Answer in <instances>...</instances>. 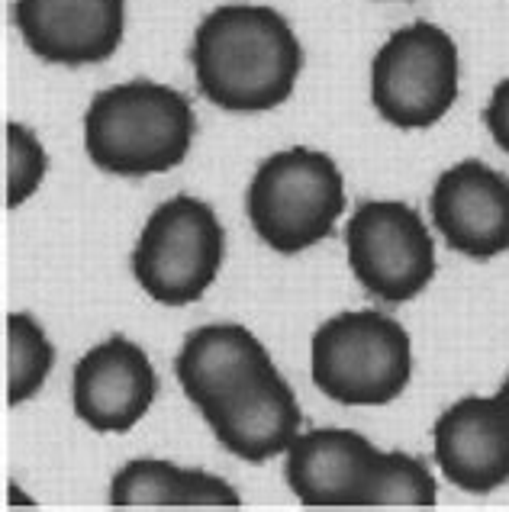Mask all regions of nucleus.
Wrapping results in <instances>:
<instances>
[{
    "instance_id": "nucleus-18",
    "label": "nucleus",
    "mask_w": 509,
    "mask_h": 512,
    "mask_svg": "<svg viewBox=\"0 0 509 512\" xmlns=\"http://www.w3.org/2000/svg\"><path fill=\"white\" fill-rule=\"evenodd\" d=\"M4 162H7V210H17L39 190L42 178L49 171V155L42 149V142L33 136V129L23 123L4 126Z\"/></svg>"
},
{
    "instance_id": "nucleus-3",
    "label": "nucleus",
    "mask_w": 509,
    "mask_h": 512,
    "mask_svg": "<svg viewBox=\"0 0 509 512\" xmlns=\"http://www.w3.org/2000/svg\"><path fill=\"white\" fill-rule=\"evenodd\" d=\"M310 374L342 406L394 403L413 377L410 335L381 310L339 313L313 335Z\"/></svg>"
},
{
    "instance_id": "nucleus-7",
    "label": "nucleus",
    "mask_w": 509,
    "mask_h": 512,
    "mask_svg": "<svg viewBox=\"0 0 509 512\" xmlns=\"http://www.w3.org/2000/svg\"><path fill=\"white\" fill-rule=\"evenodd\" d=\"M348 268L381 303L419 297L435 277V239L410 203L365 200L345 226Z\"/></svg>"
},
{
    "instance_id": "nucleus-8",
    "label": "nucleus",
    "mask_w": 509,
    "mask_h": 512,
    "mask_svg": "<svg viewBox=\"0 0 509 512\" xmlns=\"http://www.w3.org/2000/svg\"><path fill=\"white\" fill-rule=\"evenodd\" d=\"M197 409L216 442L249 464L271 461L300 435V403L274 361L258 364Z\"/></svg>"
},
{
    "instance_id": "nucleus-11",
    "label": "nucleus",
    "mask_w": 509,
    "mask_h": 512,
    "mask_svg": "<svg viewBox=\"0 0 509 512\" xmlns=\"http://www.w3.org/2000/svg\"><path fill=\"white\" fill-rule=\"evenodd\" d=\"M26 49L52 65H97L120 49L126 0H13Z\"/></svg>"
},
{
    "instance_id": "nucleus-19",
    "label": "nucleus",
    "mask_w": 509,
    "mask_h": 512,
    "mask_svg": "<svg viewBox=\"0 0 509 512\" xmlns=\"http://www.w3.org/2000/svg\"><path fill=\"white\" fill-rule=\"evenodd\" d=\"M484 123L490 129L493 142L509 155V78L493 87L490 104L484 107Z\"/></svg>"
},
{
    "instance_id": "nucleus-1",
    "label": "nucleus",
    "mask_w": 509,
    "mask_h": 512,
    "mask_svg": "<svg viewBox=\"0 0 509 512\" xmlns=\"http://www.w3.org/2000/svg\"><path fill=\"white\" fill-rule=\"evenodd\" d=\"M200 94L229 113H261L294 94L303 46L265 4H223L200 20L191 46Z\"/></svg>"
},
{
    "instance_id": "nucleus-2",
    "label": "nucleus",
    "mask_w": 509,
    "mask_h": 512,
    "mask_svg": "<svg viewBox=\"0 0 509 512\" xmlns=\"http://www.w3.org/2000/svg\"><path fill=\"white\" fill-rule=\"evenodd\" d=\"M197 133L191 100L158 81H126L100 91L84 113L91 162L120 178H149L178 168Z\"/></svg>"
},
{
    "instance_id": "nucleus-12",
    "label": "nucleus",
    "mask_w": 509,
    "mask_h": 512,
    "mask_svg": "<svg viewBox=\"0 0 509 512\" xmlns=\"http://www.w3.org/2000/svg\"><path fill=\"white\" fill-rule=\"evenodd\" d=\"M435 464L464 493H493L509 480V406L464 397L435 419Z\"/></svg>"
},
{
    "instance_id": "nucleus-16",
    "label": "nucleus",
    "mask_w": 509,
    "mask_h": 512,
    "mask_svg": "<svg viewBox=\"0 0 509 512\" xmlns=\"http://www.w3.org/2000/svg\"><path fill=\"white\" fill-rule=\"evenodd\" d=\"M55 368V348L29 313L7 316V406L33 400Z\"/></svg>"
},
{
    "instance_id": "nucleus-14",
    "label": "nucleus",
    "mask_w": 509,
    "mask_h": 512,
    "mask_svg": "<svg viewBox=\"0 0 509 512\" xmlns=\"http://www.w3.org/2000/svg\"><path fill=\"white\" fill-rule=\"evenodd\" d=\"M265 361H271L268 348L245 326L213 323L187 335V342L178 351V361H174V374H178L184 397L194 406H203Z\"/></svg>"
},
{
    "instance_id": "nucleus-15",
    "label": "nucleus",
    "mask_w": 509,
    "mask_h": 512,
    "mask_svg": "<svg viewBox=\"0 0 509 512\" xmlns=\"http://www.w3.org/2000/svg\"><path fill=\"white\" fill-rule=\"evenodd\" d=\"M113 506H229L242 500L223 477L187 471L162 458H136L120 467L110 484Z\"/></svg>"
},
{
    "instance_id": "nucleus-6",
    "label": "nucleus",
    "mask_w": 509,
    "mask_h": 512,
    "mask_svg": "<svg viewBox=\"0 0 509 512\" xmlns=\"http://www.w3.org/2000/svg\"><path fill=\"white\" fill-rule=\"evenodd\" d=\"M461 58L442 26L416 20L397 29L371 62V104L397 129H429L455 107Z\"/></svg>"
},
{
    "instance_id": "nucleus-4",
    "label": "nucleus",
    "mask_w": 509,
    "mask_h": 512,
    "mask_svg": "<svg viewBox=\"0 0 509 512\" xmlns=\"http://www.w3.org/2000/svg\"><path fill=\"white\" fill-rule=\"evenodd\" d=\"M258 239L278 255H300L323 242L345 210V181L326 152L287 149L265 158L245 197Z\"/></svg>"
},
{
    "instance_id": "nucleus-5",
    "label": "nucleus",
    "mask_w": 509,
    "mask_h": 512,
    "mask_svg": "<svg viewBox=\"0 0 509 512\" xmlns=\"http://www.w3.org/2000/svg\"><path fill=\"white\" fill-rule=\"evenodd\" d=\"M226 258V232L210 203L178 194L158 203L133 248L139 287L162 306L197 303Z\"/></svg>"
},
{
    "instance_id": "nucleus-20",
    "label": "nucleus",
    "mask_w": 509,
    "mask_h": 512,
    "mask_svg": "<svg viewBox=\"0 0 509 512\" xmlns=\"http://www.w3.org/2000/svg\"><path fill=\"white\" fill-rule=\"evenodd\" d=\"M497 393H500V400H503V403H506V406H509V377H506V380H503V387H500V390H497Z\"/></svg>"
},
{
    "instance_id": "nucleus-9",
    "label": "nucleus",
    "mask_w": 509,
    "mask_h": 512,
    "mask_svg": "<svg viewBox=\"0 0 509 512\" xmlns=\"http://www.w3.org/2000/svg\"><path fill=\"white\" fill-rule=\"evenodd\" d=\"M432 226L464 258L490 261L509 252V178L477 158L439 174L432 187Z\"/></svg>"
},
{
    "instance_id": "nucleus-13",
    "label": "nucleus",
    "mask_w": 509,
    "mask_h": 512,
    "mask_svg": "<svg viewBox=\"0 0 509 512\" xmlns=\"http://www.w3.org/2000/svg\"><path fill=\"white\" fill-rule=\"evenodd\" d=\"M377 455L352 429H310L287 448L284 477L303 506H365Z\"/></svg>"
},
{
    "instance_id": "nucleus-17",
    "label": "nucleus",
    "mask_w": 509,
    "mask_h": 512,
    "mask_svg": "<svg viewBox=\"0 0 509 512\" xmlns=\"http://www.w3.org/2000/svg\"><path fill=\"white\" fill-rule=\"evenodd\" d=\"M365 506H435V477L406 451H381L365 490Z\"/></svg>"
},
{
    "instance_id": "nucleus-10",
    "label": "nucleus",
    "mask_w": 509,
    "mask_h": 512,
    "mask_svg": "<svg viewBox=\"0 0 509 512\" xmlns=\"http://www.w3.org/2000/svg\"><path fill=\"white\" fill-rule=\"evenodd\" d=\"M158 393V374L149 355L126 335H110L75 364L71 403L94 432H129L149 413Z\"/></svg>"
}]
</instances>
